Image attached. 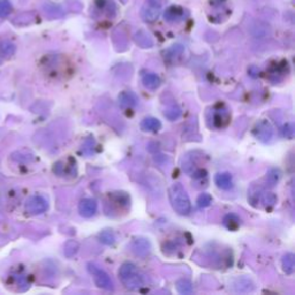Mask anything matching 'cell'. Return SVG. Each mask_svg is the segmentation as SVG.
I'll return each instance as SVG.
<instances>
[{
	"mask_svg": "<svg viewBox=\"0 0 295 295\" xmlns=\"http://www.w3.org/2000/svg\"><path fill=\"white\" fill-rule=\"evenodd\" d=\"M98 237H100L101 242L104 243V245L111 246V245H113V243L115 242V235H114V233L112 232V231H110V230L103 231V232H101Z\"/></svg>",
	"mask_w": 295,
	"mask_h": 295,
	"instance_id": "44dd1931",
	"label": "cell"
},
{
	"mask_svg": "<svg viewBox=\"0 0 295 295\" xmlns=\"http://www.w3.org/2000/svg\"><path fill=\"white\" fill-rule=\"evenodd\" d=\"M186 10L180 6H170L164 13V19L168 22H179V21L186 19Z\"/></svg>",
	"mask_w": 295,
	"mask_h": 295,
	"instance_id": "ba28073f",
	"label": "cell"
},
{
	"mask_svg": "<svg viewBox=\"0 0 295 295\" xmlns=\"http://www.w3.org/2000/svg\"><path fill=\"white\" fill-rule=\"evenodd\" d=\"M79 243L76 241H68L66 245H65V255L67 257H73L76 253H78L79 250Z\"/></svg>",
	"mask_w": 295,
	"mask_h": 295,
	"instance_id": "484cf974",
	"label": "cell"
},
{
	"mask_svg": "<svg viewBox=\"0 0 295 295\" xmlns=\"http://www.w3.org/2000/svg\"><path fill=\"white\" fill-rule=\"evenodd\" d=\"M254 135L260 142H270L273 136V129L270 122L267 120H260L259 122L256 123L254 128Z\"/></svg>",
	"mask_w": 295,
	"mask_h": 295,
	"instance_id": "8992f818",
	"label": "cell"
},
{
	"mask_svg": "<svg viewBox=\"0 0 295 295\" xmlns=\"http://www.w3.org/2000/svg\"><path fill=\"white\" fill-rule=\"evenodd\" d=\"M164 115L169 119V120L174 121V120H177V119L180 118L181 110L179 109L177 105H172V106H170V108H168V109L165 110Z\"/></svg>",
	"mask_w": 295,
	"mask_h": 295,
	"instance_id": "7402d4cb",
	"label": "cell"
},
{
	"mask_svg": "<svg viewBox=\"0 0 295 295\" xmlns=\"http://www.w3.org/2000/svg\"><path fill=\"white\" fill-rule=\"evenodd\" d=\"M175 286H177L178 292L182 295H188L193 293V284H191L188 279H179Z\"/></svg>",
	"mask_w": 295,
	"mask_h": 295,
	"instance_id": "ac0fdd59",
	"label": "cell"
},
{
	"mask_svg": "<svg viewBox=\"0 0 295 295\" xmlns=\"http://www.w3.org/2000/svg\"><path fill=\"white\" fill-rule=\"evenodd\" d=\"M134 40L136 42V44L141 46V48L147 49V48H151V46L153 45L152 38L143 30H140L136 32L134 36Z\"/></svg>",
	"mask_w": 295,
	"mask_h": 295,
	"instance_id": "5bb4252c",
	"label": "cell"
},
{
	"mask_svg": "<svg viewBox=\"0 0 295 295\" xmlns=\"http://www.w3.org/2000/svg\"><path fill=\"white\" fill-rule=\"evenodd\" d=\"M230 120H231V114L227 109L223 108V106L219 109H213V113L211 118L213 127L220 129V128H224L227 126Z\"/></svg>",
	"mask_w": 295,
	"mask_h": 295,
	"instance_id": "52a82bcc",
	"label": "cell"
},
{
	"mask_svg": "<svg viewBox=\"0 0 295 295\" xmlns=\"http://www.w3.org/2000/svg\"><path fill=\"white\" fill-rule=\"evenodd\" d=\"M161 11H163L161 0H145L141 10V16L145 22L151 23L159 18Z\"/></svg>",
	"mask_w": 295,
	"mask_h": 295,
	"instance_id": "277c9868",
	"label": "cell"
},
{
	"mask_svg": "<svg viewBox=\"0 0 295 295\" xmlns=\"http://www.w3.org/2000/svg\"><path fill=\"white\" fill-rule=\"evenodd\" d=\"M79 212L84 218H91L97 212V202L93 199H83L79 204Z\"/></svg>",
	"mask_w": 295,
	"mask_h": 295,
	"instance_id": "9c48e42d",
	"label": "cell"
},
{
	"mask_svg": "<svg viewBox=\"0 0 295 295\" xmlns=\"http://www.w3.org/2000/svg\"><path fill=\"white\" fill-rule=\"evenodd\" d=\"M281 265H283V269L286 273L288 275H292L294 272V255L293 254H287L285 255L283 257V260H281Z\"/></svg>",
	"mask_w": 295,
	"mask_h": 295,
	"instance_id": "d6986e66",
	"label": "cell"
},
{
	"mask_svg": "<svg viewBox=\"0 0 295 295\" xmlns=\"http://www.w3.org/2000/svg\"><path fill=\"white\" fill-rule=\"evenodd\" d=\"M88 270L91 273V276L95 280V284L98 288L105 289V290H113L114 285L111 277L106 273L101 267H98L95 263L88 264Z\"/></svg>",
	"mask_w": 295,
	"mask_h": 295,
	"instance_id": "3957f363",
	"label": "cell"
},
{
	"mask_svg": "<svg viewBox=\"0 0 295 295\" xmlns=\"http://www.w3.org/2000/svg\"><path fill=\"white\" fill-rule=\"evenodd\" d=\"M259 202H262L264 207H273L277 203V196L273 193H262L259 199Z\"/></svg>",
	"mask_w": 295,
	"mask_h": 295,
	"instance_id": "603a6c76",
	"label": "cell"
},
{
	"mask_svg": "<svg viewBox=\"0 0 295 295\" xmlns=\"http://www.w3.org/2000/svg\"><path fill=\"white\" fill-rule=\"evenodd\" d=\"M224 226L230 231H235L241 225V219L235 213H228L224 217Z\"/></svg>",
	"mask_w": 295,
	"mask_h": 295,
	"instance_id": "2e32d148",
	"label": "cell"
},
{
	"mask_svg": "<svg viewBox=\"0 0 295 295\" xmlns=\"http://www.w3.org/2000/svg\"><path fill=\"white\" fill-rule=\"evenodd\" d=\"M142 83L145 88L155 90L160 85V79L156 73H145L142 75Z\"/></svg>",
	"mask_w": 295,
	"mask_h": 295,
	"instance_id": "4fadbf2b",
	"label": "cell"
},
{
	"mask_svg": "<svg viewBox=\"0 0 295 295\" xmlns=\"http://www.w3.org/2000/svg\"><path fill=\"white\" fill-rule=\"evenodd\" d=\"M119 104L122 108H134L139 104V97L132 91H123L119 96Z\"/></svg>",
	"mask_w": 295,
	"mask_h": 295,
	"instance_id": "8fae6325",
	"label": "cell"
},
{
	"mask_svg": "<svg viewBox=\"0 0 295 295\" xmlns=\"http://www.w3.org/2000/svg\"><path fill=\"white\" fill-rule=\"evenodd\" d=\"M24 208H25V211H27L29 215L36 216V215H41V213L48 210L49 203H48V201L43 198V196L35 195L28 199L27 202H25Z\"/></svg>",
	"mask_w": 295,
	"mask_h": 295,
	"instance_id": "5b68a950",
	"label": "cell"
},
{
	"mask_svg": "<svg viewBox=\"0 0 295 295\" xmlns=\"http://www.w3.org/2000/svg\"><path fill=\"white\" fill-rule=\"evenodd\" d=\"M121 284L129 290H139L143 287L144 278L139 268L133 263H123L119 269Z\"/></svg>",
	"mask_w": 295,
	"mask_h": 295,
	"instance_id": "7a4b0ae2",
	"label": "cell"
},
{
	"mask_svg": "<svg viewBox=\"0 0 295 295\" xmlns=\"http://www.w3.org/2000/svg\"><path fill=\"white\" fill-rule=\"evenodd\" d=\"M121 2H122L123 4H125V3H127V0H121Z\"/></svg>",
	"mask_w": 295,
	"mask_h": 295,
	"instance_id": "f1b7e54d",
	"label": "cell"
},
{
	"mask_svg": "<svg viewBox=\"0 0 295 295\" xmlns=\"http://www.w3.org/2000/svg\"><path fill=\"white\" fill-rule=\"evenodd\" d=\"M170 202L174 211L181 216L189 215L191 210V204L189 196L181 183H173L169 189Z\"/></svg>",
	"mask_w": 295,
	"mask_h": 295,
	"instance_id": "6da1fadb",
	"label": "cell"
},
{
	"mask_svg": "<svg viewBox=\"0 0 295 295\" xmlns=\"http://www.w3.org/2000/svg\"><path fill=\"white\" fill-rule=\"evenodd\" d=\"M44 10L46 14L50 15L51 18H61L63 15V11L60 6L54 5V4H49V5H44Z\"/></svg>",
	"mask_w": 295,
	"mask_h": 295,
	"instance_id": "ffe728a7",
	"label": "cell"
},
{
	"mask_svg": "<svg viewBox=\"0 0 295 295\" xmlns=\"http://www.w3.org/2000/svg\"><path fill=\"white\" fill-rule=\"evenodd\" d=\"M15 52V45L10 41H0V57L8 58Z\"/></svg>",
	"mask_w": 295,
	"mask_h": 295,
	"instance_id": "e0dca14e",
	"label": "cell"
},
{
	"mask_svg": "<svg viewBox=\"0 0 295 295\" xmlns=\"http://www.w3.org/2000/svg\"><path fill=\"white\" fill-rule=\"evenodd\" d=\"M212 202V198L207 193H203L199 196L198 199V205L200 208H207Z\"/></svg>",
	"mask_w": 295,
	"mask_h": 295,
	"instance_id": "4316f807",
	"label": "cell"
},
{
	"mask_svg": "<svg viewBox=\"0 0 295 295\" xmlns=\"http://www.w3.org/2000/svg\"><path fill=\"white\" fill-rule=\"evenodd\" d=\"M283 134L285 138H288V139H292L293 138V135H294V127L292 123H287L284 127V129H283Z\"/></svg>",
	"mask_w": 295,
	"mask_h": 295,
	"instance_id": "83f0119b",
	"label": "cell"
},
{
	"mask_svg": "<svg viewBox=\"0 0 295 295\" xmlns=\"http://www.w3.org/2000/svg\"><path fill=\"white\" fill-rule=\"evenodd\" d=\"M215 182L218 188L223 190H228L233 187V179L232 175L227 172L218 173L215 177Z\"/></svg>",
	"mask_w": 295,
	"mask_h": 295,
	"instance_id": "7c38bea8",
	"label": "cell"
},
{
	"mask_svg": "<svg viewBox=\"0 0 295 295\" xmlns=\"http://www.w3.org/2000/svg\"><path fill=\"white\" fill-rule=\"evenodd\" d=\"M151 246L150 242H149L147 239L139 238L135 239L132 243V250L134 251L135 255L140 256V257H145L149 253H150Z\"/></svg>",
	"mask_w": 295,
	"mask_h": 295,
	"instance_id": "30bf717a",
	"label": "cell"
},
{
	"mask_svg": "<svg viewBox=\"0 0 295 295\" xmlns=\"http://www.w3.org/2000/svg\"><path fill=\"white\" fill-rule=\"evenodd\" d=\"M13 6L10 0H0V19H5L12 13Z\"/></svg>",
	"mask_w": 295,
	"mask_h": 295,
	"instance_id": "cb8c5ba5",
	"label": "cell"
},
{
	"mask_svg": "<svg viewBox=\"0 0 295 295\" xmlns=\"http://www.w3.org/2000/svg\"><path fill=\"white\" fill-rule=\"evenodd\" d=\"M141 128L144 132H157L161 128V122L157 118L149 117L141 122Z\"/></svg>",
	"mask_w": 295,
	"mask_h": 295,
	"instance_id": "9a60e30c",
	"label": "cell"
},
{
	"mask_svg": "<svg viewBox=\"0 0 295 295\" xmlns=\"http://www.w3.org/2000/svg\"><path fill=\"white\" fill-rule=\"evenodd\" d=\"M280 179V172L277 169H272L267 174V183L269 187H273Z\"/></svg>",
	"mask_w": 295,
	"mask_h": 295,
	"instance_id": "d4e9b609",
	"label": "cell"
}]
</instances>
